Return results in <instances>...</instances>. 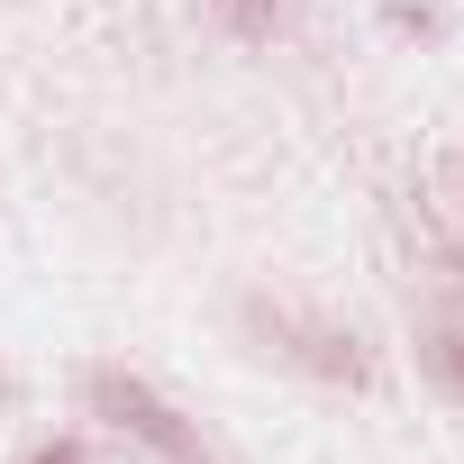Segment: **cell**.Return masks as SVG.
<instances>
[{"instance_id": "3957f363", "label": "cell", "mask_w": 464, "mask_h": 464, "mask_svg": "<svg viewBox=\"0 0 464 464\" xmlns=\"http://www.w3.org/2000/svg\"><path fill=\"white\" fill-rule=\"evenodd\" d=\"M209 10H218L227 28H237V37H265V28L283 19V0H209Z\"/></svg>"}, {"instance_id": "7a4b0ae2", "label": "cell", "mask_w": 464, "mask_h": 464, "mask_svg": "<svg viewBox=\"0 0 464 464\" xmlns=\"http://www.w3.org/2000/svg\"><path fill=\"white\" fill-rule=\"evenodd\" d=\"M246 328L274 346V355H292V364H310V373H328V382H364V355H355V337H337V328H319V319H292V310H246Z\"/></svg>"}, {"instance_id": "6da1fadb", "label": "cell", "mask_w": 464, "mask_h": 464, "mask_svg": "<svg viewBox=\"0 0 464 464\" xmlns=\"http://www.w3.org/2000/svg\"><path fill=\"white\" fill-rule=\"evenodd\" d=\"M82 401L110 419V428H128L146 455H164V464H218L209 446H200V428L155 392V382H137V373H119V364H101V373H82Z\"/></svg>"}, {"instance_id": "5b68a950", "label": "cell", "mask_w": 464, "mask_h": 464, "mask_svg": "<svg viewBox=\"0 0 464 464\" xmlns=\"http://www.w3.org/2000/svg\"><path fill=\"white\" fill-rule=\"evenodd\" d=\"M37 464H82V446H37Z\"/></svg>"}, {"instance_id": "277c9868", "label": "cell", "mask_w": 464, "mask_h": 464, "mask_svg": "<svg viewBox=\"0 0 464 464\" xmlns=\"http://www.w3.org/2000/svg\"><path fill=\"white\" fill-rule=\"evenodd\" d=\"M428 364H437V382L464 401V337H455V328H437V337H428Z\"/></svg>"}]
</instances>
